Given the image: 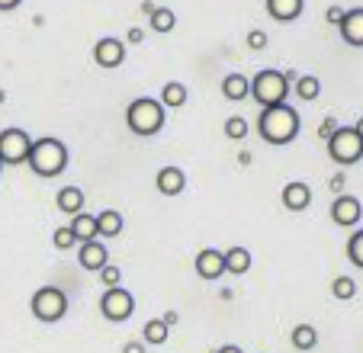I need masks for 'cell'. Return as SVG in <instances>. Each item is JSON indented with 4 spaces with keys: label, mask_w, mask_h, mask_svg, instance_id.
<instances>
[{
    "label": "cell",
    "mask_w": 363,
    "mask_h": 353,
    "mask_svg": "<svg viewBox=\"0 0 363 353\" xmlns=\"http://www.w3.org/2000/svg\"><path fill=\"white\" fill-rule=\"evenodd\" d=\"M299 113H296L289 103L280 106H267L261 109V119H257V132L267 145H289L299 135Z\"/></svg>",
    "instance_id": "obj_1"
},
{
    "label": "cell",
    "mask_w": 363,
    "mask_h": 353,
    "mask_svg": "<svg viewBox=\"0 0 363 353\" xmlns=\"http://www.w3.org/2000/svg\"><path fill=\"white\" fill-rule=\"evenodd\" d=\"M296 71H274V68H264V71H257V74L251 77V94L247 96H254V103L261 109H267V106H280V103H286V96H289V87H293V81H296Z\"/></svg>",
    "instance_id": "obj_2"
},
{
    "label": "cell",
    "mask_w": 363,
    "mask_h": 353,
    "mask_svg": "<svg viewBox=\"0 0 363 353\" xmlns=\"http://www.w3.org/2000/svg\"><path fill=\"white\" fill-rule=\"evenodd\" d=\"M65 167H68V148H65L62 138H35L33 148H29V170L42 180H48V176L65 174Z\"/></svg>",
    "instance_id": "obj_3"
},
{
    "label": "cell",
    "mask_w": 363,
    "mask_h": 353,
    "mask_svg": "<svg viewBox=\"0 0 363 353\" xmlns=\"http://www.w3.org/2000/svg\"><path fill=\"white\" fill-rule=\"evenodd\" d=\"M164 123H167L164 106H161V100H155V96H138V100H132L129 106H125V125L142 138L158 135V132L164 129Z\"/></svg>",
    "instance_id": "obj_4"
},
{
    "label": "cell",
    "mask_w": 363,
    "mask_h": 353,
    "mask_svg": "<svg viewBox=\"0 0 363 353\" xmlns=\"http://www.w3.org/2000/svg\"><path fill=\"white\" fill-rule=\"evenodd\" d=\"M29 312L39 321H45V325H55V321H62L68 315V296L58 286H42L29 299Z\"/></svg>",
    "instance_id": "obj_5"
},
{
    "label": "cell",
    "mask_w": 363,
    "mask_h": 353,
    "mask_svg": "<svg viewBox=\"0 0 363 353\" xmlns=\"http://www.w3.org/2000/svg\"><path fill=\"white\" fill-rule=\"evenodd\" d=\"M328 157L341 167H350L363 157V138L354 132V125H337V132L328 138Z\"/></svg>",
    "instance_id": "obj_6"
},
{
    "label": "cell",
    "mask_w": 363,
    "mask_h": 353,
    "mask_svg": "<svg viewBox=\"0 0 363 353\" xmlns=\"http://www.w3.org/2000/svg\"><path fill=\"white\" fill-rule=\"evenodd\" d=\"M100 315L106 321H116V325H123V321H129L132 315H135V296H132L129 289H123V286H113V289L103 292Z\"/></svg>",
    "instance_id": "obj_7"
},
{
    "label": "cell",
    "mask_w": 363,
    "mask_h": 353,
    "mask_svg": "<svg viewBox=\"0 0 363 353\" xmlns=\"http://www.w3.org/2000/svg\"><path fill=\"white\" fill-rule=\"evenodd\" d=\"M29 148H33V138H29L23 129H4L0 132V164H7V167L26 164Z\"/></svg>",
    "instance_id": "obj_8"
},
{
    "label": "cell",
    "mask_w": 363,
    "mask_h": 353,
    "mask_svg": "<svg viewBox=\"0 0 363 353\" xmlns=\"http://www.w3.org/2000/svg\"><path fill=\"white\" fill-rule=\"evenodd\" d=\"M94 62L96 68H119V65L125 62V42L113 39V35H106V39H100L94 45Z\"/></svg>",
    "instance_id": "obj_9"
},
{
    "label": "cell",
    "mask_w": 363,
    "mask_h": 353,
    "mask_svg": "<svg viewBox=\"0 0 363 353\" xmlns=\"http://www.w3.org/2000/svg\"><path fill=\"white\" fill-rule=\"evenodd\" d=\"M193 267H196L199 279H222L225 276V257H222V251H216V247H203V251L196 254V260H193Z\"/></svg>",
    "instance_id": "obj_10"
},
{
    "label": "cell",
    "mask_w": 363,
    "mask_h": 353,
    "mask_svg": "<svg viewBox=\"0 0 363 353\" xmlns=\"http://www.w3.org/2000/svg\"><path fill=\"white\" fill-rule=\"evenodd\" d=\"M360 215H363V206L357 196H337L331 203V222L341 225V228H354L360 222Z\"/></svg>",
    "instance_id": "obj_11"
},
{
    "label": "cell",
    "mask_w": 363,
    "mask_h": 353,
    "mask_svg": "<svg viewBox=\"0 0 363 353\" xmlns=\"http://www.w3.org/2000/svg\"><path fill=\"white\" fill-rule=\"evenodd\" d=\"M77 260H81V267H84V270H94V273H100L103 267L110 264V247L103 245L100 238H94V241H84V245H81V254H77Z\"/></svg>",
    "instance_id": "obj_12"
},
{
    "label": "cell",
    "mask_w": 363,
    "mask_h": 353,
    "mask_svg": "<svg viewBox=\"0 0 363 353\" xmlns=\"http://www.w3.org/2000/svg\"><path fill=\"white\" fill-rule=\"evenodd\" d=\"M341 29V39L354 48H363V7H354V10H344V20L337 23Z\"/></svg>",
    "instance_id": "obj_13"
},
{
    "label": "cell",
    "mask_w": 363,
    "mask_h": 353,
    "mask_svg": "<svg viewBox=\"0 0 363 353\" xmlns=\"http://www.w3.org/2000/svg\"><path fill=\"white\" fill-rule=\"evenodd\" d=\"M283 206H286L289 212H302L312 206V190H308V184H302V180H293V184L283 186Z\"/></svg>",
    "instance_id": "obj_14"
},
{
    "label": "cell",
    "mask_w": 363,
    "mask_h": 353,
    "mask_svg": "<svg viewBox=\"0 0 363 353\" xmlns=\"http://www.w3.org/2000/svg\"><path fill=\"white\" fill-rule=\"evenodd\" d=\"M155 186H158V193H164V196H177V193H184L186 186V176L180 167H161L158 176H155Z\"/></svg>",
    "instance_id": "obj_15"
},
{
    "label": "cell",
    "mask_w": 363,
    "mask_h": 353,
    "mask_svg": "<svg viewBox=\"0 0 363 353\" xmlns=\"http://www.w3.org/2000/svg\"><path fill=\"white\" fill-rule=\"evenodd\" d=\"M125 228L123 222V212L116 209H103L100 215H96V238H119Z\"/></svg>",
    "instance_id": "obj_16"
},
{
    "label": "cell",
    "mask_w": 363,
    "mask_h": 353,
    "mask_svg": "<svg viewBox=\"0 0 363 353\" xmlns=\"http://www.w3.org/2000/svg\"><path fill=\"white\" fill-rule=\"evenodd\" d=\"M306 0H267V13L274 16L277 23H293L299 20Z\"/></svg>",
    "instance_id": "obj_17"
},
{
    "label": "cell",
    "mask_w": 363,
    "mask_h": 353,
    "mask_svg": "<svg viewBox=\"0 0 363 353\" xmlns=\"http://www.w3.org/2000/svg\"><path fill=\"white\" fill-rule=\"evenodd\" d=\"M84 190L81 186H62V190L55 193V206L65 212V215H77V212H84Z\"/></svg>",
    "instance_id": "obj_18"
},
{
    "label": "cell",
    "mask_w": 363,
    "mask_h": 353,
    "mask_svg": "<svg viewBox=\"0 0 363 353\" xmlns=\"http://www.w3.org/2000/svg\"><path fill=\"white\" fill-rule=\"evenodd\" d=\"M251 94V77L247 74H228L225 81H222V96L225 100H232V103H238V100H245V96Z\"/></svg>",
    "instance_id": "obj_19"
},
{
    "label": "cell",
    "mask_w": 363,
    "mask_h": 353,
    "mask_svg": "<svg viewBox=\"0 0 363 353\" xmlns=\"http://www.w3.org/2000/svg\"><path fill=\"white\" fill-rule=\"evenodd\" d=\"M68 228L74 231L77 245H84V241H94L96 238V215H90V212H77V215H71Z\"/></svg>",
    "instance_id": "obj_20"
},
{
    "label": "cell",
    "mask_w": 363,
    "mask_h": 353,
    "mask_svg": "<svg viewBox=\"0 0 363 353\" xmlns=\"http://www.w3.org/2000/svg\"><path fill=\"white\" fill-rule=\"evenodd\" d=\"M222 257H225V273L245 276L251 270V251L247 247H228V251H222Z\"/></svg>",
    "instance_id": "obj_21"
},
{
    "label": "cell",
    "mask_w": 363,
    "mask_h": 353,
    "mask_svg": "<svg viewBox=\"0 0 363 353\" xmlns=\"http://www.w3.org/2000/svg\"><path fill=\"white\" fill-rule=\"evenodd\" d=\"M186 84H180V81H167L164 87H161V106L164 109H180V106H186Z\"/></svg>",
    "instance_id": "obj_22"
},
{
    "label": "cell",
    "mask_w": 363,
    "mask_h": 353,
    "mask_svg": "<svg viewBox=\"0 0 363 353\" xmlns=\"http://www.w3.org/2000/svg\"><path fill=\"white\" fill-rule=\"evenodd\" d=\"M293 94L299 96V100L312 103V100H318V94H322V81H318L315 74H299L293 81Z\"/></svg>",
    "instance_id": "obj_23"
},
{
    "label": "cell",
    "mask_w": 363,
    "mask_h": 353,
    "mask_svg": "<svg viewBox=\"0 0 363 353\" xmlns=\"http://www.w3.org/2000/svg\"><path fill=\"white\" fill-rule=\"evenodd\" d=\"M167 337H171V327H167L161 318H151L148 325H145L142 344L145 347H161V344H167Z\"/></svg>",
    "instance_id": "obj_24"
},
{
    "label": "cell",
    "mask_w": 363,
    "mask_h": 353,
    "mask_svg": "<svg viewBox=\"0 0 363 353\" xmlns=\"http://www.w3.org/2000/svg\"><path fill=\"white\" fill-rule=\"evenodd\" d=\"M289 340H293L296 350H315L318 344V331L312 325H296L293 334H289Z\"/></svg>",
    "instance_id": "obj_25"
},
{
    "label": "cell",
    "mask_w": 363,
    "mask_h": 353,
    "mask_svg": "<svg viewBox=\"0 0 363 353\" xmlns=\"http://www.w3.org/2000/svg\"><path fill=\"white\" fill-rule=\"evenodd\" d=\"M148 26L155 29V33H174V26H177V16H174L171 7H155V13L148 16Z\"/></svg>",
    "instance_id": "obj_26"
},
{
    "label": "cell",
    "mask_w": 363,
    "mask_h": 353,
    "mask_svg": "<svg viewBox=\"0 0 363 353\" xmlns=\"http://www.w3.org/2000/svg\"><path fill=\"white\" fill-rule=\"evenodd\" d=\"M222 132H225V138H232V142H245L247 132H251V125H247L245 116H232V119H225Z\"/></svg>",
    "instance_id": "obj_27"
},
{
    "label": "cell",
    "mask_w": 363,
    "mask_h": 353,
    "mask_svg": "<svg viewBox=\"0 0 363 353\" xmlns=\"http://www.w3.org/2000/svg\"><path fill=\"white\" fill-rule=\"evenodd\" d=\"M331 296H335V299H341V302L354 299V296H357V283L350 276H337L335 283H331Z\"/></svg>",
    "instance_id": "obj_28"
},
{
    "label": "cell",
    "mask_w": 363,
    "mask_h": 353,
    "mask_svg": "<svg viewBox=\"0 0 363 353\" xmlns=\"http://www.w3.org/2000/svg\"><path fill=\"white\" fill-rule=\"evenodd\" d=\"M347 257H350V264L363 270V228L350 235V241H347Z\"/></svg>",
    "instance_id": "obj_29"
},
{
    "label": "cell",
    "mask_w": 363,
    "mask_h": 353,
    "mask_svg": "<svg viewBox=\"0 0 363 353\" xmlns=\"http://www.w3.org/2000/svg\"><path fill=\"white\" fill-rule=\"evenodd\" d=\"M52 245H55L58 251H71V247H77L74 231H71L68 225H62V228H55V235H52Z\"/></svg>",
    "instance_id": "obj_30"
},
{
    "label": "cell",
    "mask_w": 363,
    "mask_h": 353,
    "mask_svg": "<svg viewBox=\"0 0 363 353\" xmlns=\"http://www.w3.org/2000/svg\"><path fill=\"white\" fill-rule=\"evenodd\" d=\"M100 279H103V286H106V289H113V286L123 283V270H119L116 264H106L100 270Z\"/></svg>",
    "instance_id": "obj_31"
},
{
    "label": "cell",
    "mask_w": 363,
    "mask_h": 353,
    "mask_svg": "<svg viewBox=\"0 0 363 353\" xmlns=\"http://www.w3.org/2000/svg\"><path fill=\"white\" fill-rule=\"evenodd\" d=\"M247 45H251L254 52L267 48V33H261V29H251V33H247Z\"/></svg>",
    "instance_id": "obj_32"
},
{
    "label": "cell",
    "mask_w": 363,
    "mask_h": 353,
    "mask_svg": "<svg viewBox=\"0 0 363 353\" xmlns=\"http://www.w3.org/2000/svg\"><path fill=\"white\" fill-rule=\"evenodd\" d=\"M325 20H328L331 26H337V23L344 20V7H328L325 10Z\"/></svg>",
    "instance_id": "obj_33"
},
{
    "label": "cell",
    "mask_w": 363,
    "mask_h": 353,
    "mask_svg": "<svg viewBox=\"0 0 363 353\" xmlns=\"http://www.w3.org/2000/svg\"><path fill=\"white\" fill-rule=\"evenodd\" d=\"M335 132H337V123H335V119H325V123H322V129H318V135H322L325 142H328V138L335 135Z\"/></svg>",
    "instance_id": "obj_34"
},
{
    "label": "cell",
    "mask_w": 363,
    "mask_h": 353,
    "mask_svg": "<svg viewBox=\"0 0 363 353\" xmlns=\"http://www.w3.org/2000/svg\"><path fill=\"white\" fill-rule=\"evenodd\" d=\"M125 42H132V45H138V42H145V29L132 26V29H129V33H125Z\"/></svg>",
    "instance_id": "obj_35"
},
{
    "label": "cell",
    "mask_w": 363,
    "mask_h": 353,
    "mask_svg": "<svg viewBox=\"0 0 363 353\" xmlns=\"http://www.w3.org/2000/svg\"><path fill=\"white\" fill-rule=\"evenodd\" d=\"M123 353H148V350H145L142 340H129V344L123 347Z\"/></svg>",
    "instance_id": "obj_36"
},
{
    "label": "cell",
    "mask_w": 363,
    "mask_h": 353,
    "mask_svg": "<svg viewBox=\"0 0 363 353\" xmlns=\"http://www.w3.org/2000/svg\"><path fill=\"white\" fill-rule=\"evenodd\" d=\"M23 0H0V13H10V10H16Z\"/></svg>",
    "instance_id": "obj_37"
},
{
    "label": "cell",
    "mask_w": 363,
    "mask_h": 353,
    "mask_svg": "<svg viewBox=\"0 0 363 353\" xmlns=\"http://www.w3.org/2000/svg\"><path fill=\"white\" fill-rule=\"evenodd\" d=\"M216 353H245V350H241L238 344H225V347H219V350H216Z\"/></svg>",
    "instance_id": "obj_38"
},
{
    "label": "cell",
    "mask_w": 363,
    "mask_h": 353,
    "mask_svg": "<svg viewBox=\"0 0 363 353\" xmlns=\"http://www.w3.org/2000/svg\"><path fill=\"white\" fill-rule=\"evenodd\" d=\"M161 321H164L167 327H171V325H177V312H167V315H164V318H161Z\"/></svg>",
    "instance_id": "obj_39"
},
{
    "label": "cell",
    "mask_w": 363,
    "mask_h": 353,
    "mask_svg": "<svg viewBox=\"0 0 363 353\" xmlns=\"http://www.w3.org/2000/svg\"><path fill=\"white\" fill-rule=\"evenodd\" d=\"M341 186H344V174H337L335 180H331V190H341Z\"/></svg>",
    "instance_id": "obj_40"
},
{
    "label": "cell",
    "mask_w": 363,
    "mask_h": 353,
    "mask_svg": "<svg viewBox=\"0 0 363 353\" xmlns=\"http://www.w3.org/2000/svg\"><path fill=\"white\" fill-rule=\"evenodd\" d=\"M354 132L363 138V119H357V123H354Z\"/></svg>",
    "instance_id": "obj_41"
},
{
    "label": "cell",
    "mask_w": 363,
    "mask_h": 353,
    "mask_svg": "<svg viewBox=\"0 0 363 353\" xmlns=\"http://www.w3.org/2000/svg\"><path fill=\"white\" fill-rule=\"evenodd\" d=\"M4 100H7V94H4V87H0V103H4Z\"/></svg>",
    "instance_id": "obj_42"
},
{
    "label": "cell",
    "mask_w": 363,
    "mask_h": 353,
    "mask_svg": "<svg viewBox=\"0 0 363 353\" xmlns=\"http://www.w3.org/2000/svg\"><path fill=\"white\" fill-rule=\"evenodd\" d=\"M0 170H4V164H0Z\"/></svg>",
    "instance_id": "obj_43"
}]
</instances>
